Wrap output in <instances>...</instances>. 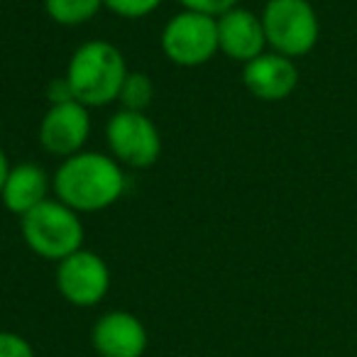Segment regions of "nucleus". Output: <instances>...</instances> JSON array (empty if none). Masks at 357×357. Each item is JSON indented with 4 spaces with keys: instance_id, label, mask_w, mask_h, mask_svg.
<instances>
[{
    "instance_id": "1",
    "label": "nucleus",
    "mask_w": 357,
    "mask_h": 357,
    "mask_svg": "<svg viewBox=\"0 0 357 357\" xmlns=\"http://www.w3.org/2000/svg\"><path fill=\"white\" fill-rule=\"evenodd\" d=\"M128 189L123 164L105 152L84 149L61 159L52 174V194L76 213H100L115 206Z\"/></svg>"
},
{
    "instance_id": "2",
    "label": "nucleus",
    "mask_w": 357,
    "mask_h": 357,
    "mask_svg": "<svg viewBox=\"0 0 357 357\" xmlns=\"http://www.w3.org/2000/svg\"><path fill=\"white\" fill-rule=\"evenodd\" d=\"M128 74V61L120 47L105 40H91L76 47L64 71L74 98L86 108L115 103Z\"/></svg>"
},
{
    "instance_id": "3",
    "label": "nucleus",
    "mask_w": 357,
    "mask_h": 357,
    "mask_svg": "<svg viewBox=\"0 0 357 357\" xmlns=\"http://www.w3.org/2000/svg\"><path fill=\"white\" fill-rule=\"evenodd\" d=\"M25 245L42 259L61 262L84 248V220L59 199H47L20 218Z\"/></svg>"
},
{
    "instance_id": "4",
    "label": "nucleus",
    "mask_w": 357,
    "mask_h": 357,
    "mask_svg": "<svg viewBox=\"0 0 357 357\" xmlns=\"http://www.w3.org/2000/svg\"><path fill=\"white\" fill-rule=\"evenodd\" d=\"M259 17L267 50L294 61L311 54L321 40V20L308 0H267Z\"/></svg>"
},
{
    "instance_id": "5",
    "label": "nucleus",
    "mask_w": 357,
    "mask_h": 357,
    "mask_svg": "<svg viewBox=\"0 0 357 357\" xmlns=\"http://www.w3.org/2000/svg\"><path fill=\"white\" fill-rule=\"evenodd\" d=\"M162 54L181 69L204 66L218 54V22L194 10H178L159 35Z\"/></svg>"
},
{
    "instance_id": "6",
    "label": "nucleus",
    "mask_w": 357,
    "mask_h": 357,
    "mask_svg": "<svg viewBox=\"0 0 357 357\" xmlns=\"http://www.w3.org/2000/svg\"><path fill=\"white\" fill-rule=\"evenodd\" d=\"M108 154L123 167L149 169L162 157V135L147 113L120 108L105 123Z\"/></svg>"
},
{
    "instance_id": "7",
    "label": "nucleus",
    "mask_w": 357,
    "mask_h": 357,
    "mask_svg": "<svg viewBox=\"0 0 357 357\" xmlns=\"http://www.w3.org/2000/svg\"><path fill=\"white\" fill-rule=\"evenodd\" d=\"M54 282L64 301L76 308H93L108 296L110 291V267L93 250L81 248L56 262Z\"/></svg>"
},
{
    "instance_id": "8",
    "label": "nucleus",
    "mask_w": 357,
    "mask_h": 357,
    "mask_svg": "<svg viewBox=\"0 0 357 357\" xmlns=\"http://www.w3.org/2000/svg\"><path fill=\"white\" fill-rule=\"evenodd\" d=\"M91 128H93L91 108H86L79 100H66L47 108L37 128V139L47 154L66 159L71 154L84 152L91 137Z\"/></svg>"
},
{
    "instance_id": "9",
    "label": "nucleus",
    "mask_w": 357,
    "mask_h": 357,
    "mask_svg": "<svg viewBox=\"0 0 357 357\" xmlns=\"http://www.w3.org/2000/svg\"><path fill=\"white\" fill-rule=\"evenodd\" d=\"M91 342L100 357H142L149 335L144 323L130 311H108L93 323Z\"/></svg>"
},
{
    "instance_id": "10",
    "label": "nucleus",
    "mask_w": 357,
    "mask_h": 357,
    "mask_svg": "<svg viewBox=\"0 0 357 357\" xmlns=\"http://www.w3.org/2000/svg\"><path fill=\"white\" fill-rule=\"evenodd\" d=\"M243 84L250 96L267 103L287 100L298 86V66L277 52H264L243 66Z\"/></svg>"
},
{
    "instance_id": "11",
    "label": "nucleus",
    "mask_w": 357,
    "mask_h": 357,
    "mask_svg": "<svg viewBox=\"0 0 357 357\" xmlns=\"http://www.w3.org/2000/svg\"><path fill=\"white\" fill-rule=\"evenodd\" d=\"M218 22V52L238 64L257 59L267 52V37H264L262 17L248 8H233L215 17Z\"/></svg>"
},
{
    "instance_id": "12",
    "label": "nucleus",
    "mask_w": 357,
    "mask_h": 357,
    "mask_svg": "<svg viewBox=\"0 0 357 357\" xmlns=\"http://www.w3.org/2000/svg\"><path fill=\"white\" fill-rule=\"evenodd\" d=\"M50 194H52V176L47 174V169L35 162H20V164H13L10 172H8L0 201H3L6 211H10L13 215L22 218L32 208L45 204L47 199H52Z\"/></svg>"
},
{
    "instance_id": "13",
    "label": "nucleus",
    "mask_w": 357,
    "mask_h": 357,
    "mask_svg": "<svg viewBox=\"0 0 357 357\" xmlns=\"http://www.w3.org/2000/svg\"><path fill=\"white\" fill-rule=\"evenodd\" d=\"M103 10V0H45V13L61 27H81Z\"/></svg>"
},
{
    "instance_id": "14",
    "label": "nucleus",
    "mask_w": 357,
    "mask_h": 357,
    "mask_svg": "<svg viewBox=\"0 0 357 357\" xmlns=\"http://www.w3.org/2000/svg\"><path fill=\"white\" fill-rule=\"evenodd\" d=\"M118 103L125 110L147 113V108L154 103V81L149 79V74H144V71H130L125 76L123 89H120Z\"/></svg>"
},
{
    "instance_id": "15",
    "label": "nucleus",
    "mask_w": 357,
    "mask_h": 357,
    "mask_svg": "<svg viewBox=\"0 0 357 357\" xmlns=\"http://www.w3.org/2000/svg\"><path fill=\"white\" fill-rule=\"evenodd\" d=\"M164 0H103V8L123 20H139L162 8Z\"/></svg>"
},
{
    "instance_id": "16",
    "label": "nucleus",
    "mask_w": 357,
    "mask_h": 357,
    "mask_svg": "<svg viewBox=\"0 0 357 357\" xmlns=\"http://www.w3.org/2000/svg\"><path fill=\"white\" fill-rule=\"evenodd\" d=\"M0 357H37V352L25 335L0 331Z\"/></svg>"
},
{
    "instance_id": "17",
    "label": "nucleus",
    "mask_w": 357,
    "mask_h": 357,
    "mask_svg": "<svg viewBox=\"0 0 357 357\" xmlns=\"http://www.w3.org/2000/svg\"><path fill=\"white\" fill-rule=\"evenodd\" d=\"M181 10H194V13H204L211 17H220L223 13L238 8L240 0H176Z\"/></svg>"
},
{
    "instance_id": "18",
    "label": "nucleus",
    "mask_w": 357,
    "mask_h": 357,
    "mask_svg": "<svg viewBox=\"0 0 357 357\" xmlns=\"http://www.w3.org/2000/svg\"><path fill=\"white\" fill-rule=\"evenodd\" d=\"M47 100H50V105L76 100L74 93H71V86H69V81H66V76H56V79L50 81V86H47Z\"/></svg>"
},
{
    "instance_id": "19",
    "label": "nucleus",
    "mask_w": 357,
    "mask_h": 357,
    "mask_svg": "<svg viewBox=\"0 0 357 357\" xmlns=\"http://www.w3.org/2000/svg\"><path fill=\"white\" fill-rule=\"evenodd\" d=\"M13 164L8 162V154L3 152V147H0V194H3V184H6L8 178V172H10Z\"/></svg>"
}]
</instances>
